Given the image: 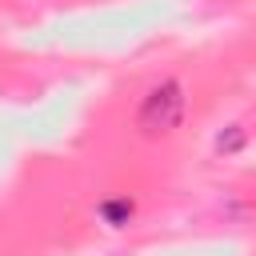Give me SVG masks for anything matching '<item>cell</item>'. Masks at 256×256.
Returning <instances> with one entry per match:
<instances>
[{"instance_id":"1","label":"cell","mask_w":256,"mask_h":256,"mask_svg":"<svg viewBox=\"0 0 256 256\" xmlns=\"http://www.w3.org/2000/svg\"><path fill=\"white\" fill-rule=\"evenodd\" d=\"M188 116V88L180 76H160L136 104V116H132V128L144 136V140H164L172 136Z\"/></svg>"},{"instance_id":"2","label":"cell","mask_w":256,"mask_h":256,"mask_svg":"<svg viewBox=\"0 0 256 256\" xmlns=\"http://www.w3.org/2000/svg\"><path fill=\"white\" fill-rule=\"evenodd\" d=\"M248 144H252V128H248L244 120H228V124H220V128L212 132L208 152H212L216 160H236Z\"/></svg>"},{"instance_id":"3","label":"cell","mask_w":256,"mask_h":256,"mask_svg":"<svg viewBox=\"0 0 256 256\" xmlns=\"http://www.w3.org/2000/svg\"><path fill=\"white\" fill-rule=\"evenodd\" d=\"M96 220H100L104 228L120 232V228H128V224L136 220V200L124 196V192H112V196H104V200L96 204Z\"/></svg>"}]
</instances>
